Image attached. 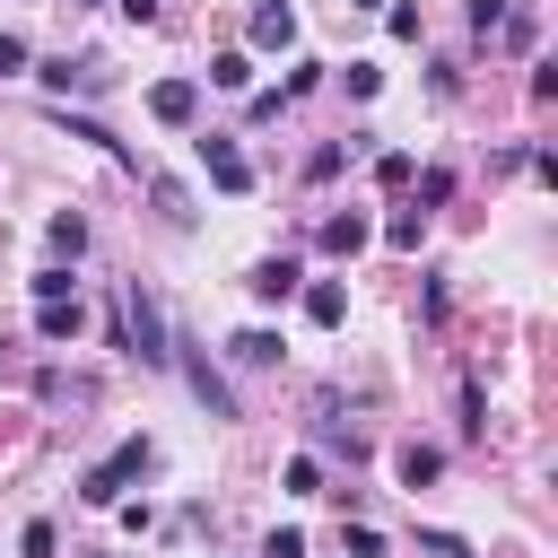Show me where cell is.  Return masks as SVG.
I'll return each mask as SVG.
<instances>
[{"instance_id": "obj_1", "label": "cell", "mask_w": 558, "mask_h": 558, "mask_svg": "<svg viewBox=\"0 0 558 558\" xmlns=\"http://www.w3.org/2000/svg\"><path fill=\"white\" fill-rule=\"evenodd\" d=\"M113 323H122V349H131L140 366H174V323L157 314V296H148L140 279L113 296Z\"/></svg>"}, {"instance_id": "obj_2", "label": "cell", "mask_w": 558, "mask_h": 558, "mask_svg": "<svg viewBox=\"0 0 558 558\" xmlns=\"http://www.w3.org/2000/svg\"><path fill=\"white\" fill-rule=\"evenodd\" d=\"M148 462H157V445H148V436H122V445H113L105 462H87L78 497H87V506H122V488H131V480H140Z\"/></svg>"}, {"instance_id": "obj_3", "label": "cell", "mask_w": 558, "mask_h": 558, "mask_svg": "<svg viewBox=\"0 0 558 558\" xmlns=\"http://www.w3.org/2000/svg\"><path fill=\"white\" fill-rule=\"evenodd\" d=\"M174 366H183V384H192V401L209 410V418H235V392H227V375L209 366V357H192V340L174 331Z\"/></svg>"}, {"instance_id": "obj_4", "label": "cell", "mask_w": 558, "mask_h": 558, "mask_svg": "<svg viewBox=\"0 0 558 558\" xmlns=\"http://www.w3.org/2000/svg\"><path fill=\"white\" fill-rule=\"evenodd\" d=\"M201 166H209V183H218V192H253V166H244V148H235L227 131H209V140H201Z\"/></svg>"}, {"instance_id": "obj_5", "label": "cell", "mask_w": 558, "mask_h": 558, "mask_svg": "<svg viewBox=\"0 0 558 558\" xmlns=\"http://www.w3.org/2000/svg\"><path fill=\"white\" fill-rule=\"evenodd\" d=\"M244 35H253V52H288V44H296V9H288V0H262V9L244 17Z\"/></svg>"}, {"instance_id": "obj_6", "label": "cell", "mask_w": 558, "mask_h": 558, "mask_svg": "<svg viewBox=\"0 0 558 558\" xmlns=\"http://www.w3.org/2000/svg\"><path fill=\"white\" fill-rule=\"evenodd\" d=\"M105 78H113V70H105L96 52H87V61H70V52H61V61H44V87H52V96H96Z\"/></svg>"}, {"instance_id": "obj_7", "label": "cell", "mask_w": 558, "mask_h": 558, "mask_svg": "<svg viewBox=\"0 0 558 558\" xmlns=\"http://www.w3.org/2000/svg\"><path fill=\"white\" fill-rule=\"evenodd\" d=\"M262 305H288L296 288H305V270H296V253H270V262H253V279H244Z\"/></svg>"}, {"instance_id": "obj_8", "label": "cell", "mask_w": 558, "mask_h": 558, "mask_svg": "<svg viewBox=\"0 0 558 558\" xmlns=\"http://www.w3.org/2000/svg\"><path fill=\"white\" fill-rule=\"evenodd\" d=\"M148 113H157V122H174V131H183V122H192V113H201V78H157V87H148Z\"/></svg>"}, {"instance_id": "obj_9", "label": "cell", "mask_w": 558, "mask_h": 558, "mask_svg": "<svg viewBox=\"0 0 558 558\" xmlns=\"http://www.w3.org/2000/svg\"><path fill=\"white\" fill-rule=\"evenodd\" d=\"M35 331H44V340H78V331H87L78 296H52V305H35Z\"/></svg>"}, {"instance_id": "obj_10", "label": "cell", "mask_w": 558, "mask_h": 558, "mask_svg": "<svg viewBox=\"0 0 558 558\" xmlns=\"http://www.w3.org/2000/svg\"><path fill=\"white\" fill-rule=\"evenodd\" d=\"M52 122H61V131H70V140H96V148H105V157H122V166H131V148H122V140H113V131H105V122H87V113H70V105H52Z\"/></svg>"}, {"instance_id": "obj_11", "label": "cell", "mask_w": 558, "mask_h": 558, "mask_svg": "<svg viewBox=\"0 0 558 558\" xmlns=\"http://www.w3.org/2000/svg\"><path fill=\"white\" fill-rule=\"evenodd\" d=\"M392 471H401V488H427V480L445 471V453H436V445H401V453H392Z\"/></svg>"}, {"instance_id": "obj_12", "label": "cell", "mask_w": 558, "mask_h": 558, "mask_svg": "<svg viewBox=\"0 0 558 558\" xmlns=\"http://www.w3.org/2000/svg\"><path fill=\"white\" fill-rule=\"evenodd\" d=\"M357 244H366V218H357V209H340V218H323V253H340V262H349Z\"/></svg>"}, {"instance_id": "obj_13", "label": "cell", "mask_w": 558, "mask_h": 558, "mask_svg": "<svg viewBox=\"0 0 558 558\" xmlns=\"http://www.w3.org/2000/svg\"><path fill=\"white\" fill-rule=\"evenodd\" d=\"M227 357H235V366H279V331H235Z\"/></svg>"}, {"instance_id": "obj_14", "label": "cell", "mask_w": 558, "mask_h": 558, "mask_svg": "<svg viewBox=\"0 0 558 558\" xmlns=\"http://www.w3.org/2000/svg\"><path fill=\"white\" fill-rule=\"evenodd\" d=\"M148 192H157V218H166V227H192V192H183L174 174H157Z\"/></svg>"}, {"instance_id": "obj_15", "label": "cell", "mask_w": 558, "mask_h": 558, "mask_svg": "<svg viewBox=\"0 0 558 558\" xmlns=\"http://www.w3.org/2000/svg\"><path fill=\"white\" fill-rule=\"evenodd\" d=\"M78 253H87V218L61 209V218H52V262H78Z\"/></svg>"}, {"instance_id": "obj_16", "label": "cell", "mask_w": 558, "mask_h": 558, "mask_svg": "<svg viewBox=\"0 0 558 558\" xmlns=\"http://www.w3.org/2000/svg\"><path fill=\"white\" fill-rule=\"evenodd\" d=\"M305 314H314V323H340V314H349V288H340V279H314V288H305Z\"/></svg>"}, {"instance_id": "obj_17", "label": "cell", "mask_w": 558, "mask_h": 558, "mask_svg": "<svg viewBox=\"0 0 558 558\" xmlns=\"http://www.w3.org/2000/svg\"><path fill=\"white\" fill-rule=\"evenodd\" d=\"M418 235H427V209H392L384 244H392V253H418Z\"/></svg>"}, {"instance_id": "obj_18", "label": "cell", "mask_w": 558, "mask_h": 558, "mask_svg": "<svg viewBox=\"0 0 558 558\" xmlns=\"http://www.w3.org/2000/svg\"><path fill=\"white\" fill-rule=\"evenodd\" d=\"M279 488H288V497H323V462H314V453H296V462L279 471Z\"/></svg>"}, {"instance_id": "obj_19", "label": "cell", "mask_w": 558, "mask_h": 558, "mask_svg": "<svg viewBox=\"0 0 558 558\" xmlns=\"http://www.w3.org/2000/svg\"><path fill=\"white\" fill-rule=\"evenodd\" d=\"M209 87H253V61H244V52H218V61H209Z\"/></svg>"}, {"instance_id": "obj_20", "label": "cell", "mask_w": 558, "mask_h": 558, "mask_svg": "<svg viewBox=\"0 0 558 558\" xmlns=\"http://www.w3.org/2000/svg\"><path fill=\"white\" fill-rule=\"evenodd\" d=\"M445 201H453V174H445V166H427V174H418V201H410V209H445Z\"/></svg>"}, {"instance_id": "obj_21", "label": "cell", "mask_w": 558, "mask_h": 558, "mask_svg": "<svg viewBox=\"0 0 558 558\" xmlns=\"http://www.w3.org/2000/svg\"><path fill=\"white\" fill-rule=\"evenodd\" d=\"M70 288H78L70 262H44V270H35V305H52V296H70Z\"/></svg>"}, {"instance_id": "obj_22", "label": "cell", "mask_w": 558, "mask_h": 558, "mask_svg": "<svg viewBox=\"0 0 558 558\" xmlns=\"http://www.w3.org/2000/svg\"><path fill=\"white\" fill-rule=\"evenodd\" d=\"M497 35H506L514 52H532V35H541V17H532V9H506V26H497Z\"/></svg>"}, {"instance_id": "obj_23", "label": "cell", "mask_w": 558, "mask_h": 558, "mask_svg": "<svg viewBox=\"0 0 558 558\" xmlns=\"http://www.w3.org/2000/svg\"><path fill=\"white\" fill-rule=\"evenodd\" d=\"M340 166H349V148H340V140H323V148H314V157H305V174H314V183H331V174H340Z\"/></svg>"}, {"instance_id": "obj_24", "label": "cell", "mask_w": 558, "mask_h": 558, "mask_svg": "<svg viewBox=\"0 0 558 558\" xmlns=\"http://www.w3.org/2000/svg\"><path fill=\"white\" fill-rule=\"evenodd\" d=\"M410 174H418V166H410V157H401V148H384V157H375V183H384V192H401V183H410Z\"/></svg>"}, {"instance_id": "obj_25", "label": "cell", "mask_w": 558, "mask_h": 558, "mask_svg": "<svg viewBox=\"0 0 558 558\" xmlns=\"http://www.w3.org/2000/svg\"><path fill=\"white\" fill-rule=\"evenodd\" d=\"M44 401H70V410H87V401H96V384H70V375H44Z\"/></svg>"}, {"instance_id": "obj_26", "label": "cell", "mask_w": 558, "mask_h": 558, "mask_svg": "<svg viewBox=\"0 0 558 558\" xmlns=\"http://www.w3.org/2000/svg\"><path fill=\"white\" fill-rule=\"evenodd\" d=\"M17 549H26V558H52V549H61V532H52V523H44V514H35V523H26V532H17Z\"/></svg>"}, {"instance_id": "obj_27", "label": "cell", "mask_w": 558, "mask_h": 558, "mask_svg": "<svg viewBox=\"0 0 558 558\" xmlns=\"http://www.w3.org/2000/svg\"><path fill=\"white\" fill-rule=\"evenodd\" d=\"M418 549H427V558H471V541H462V532H418Z\"/></svg>"}, {"instance_id": "obj_28", "label": "cell", "mask_w": 558, "mask_h": 558, "mask_svg": "<svg viewBox=\"0 0 558 558\" xmlns=\"http://www.w3.org/2000/svg\"><path fill=\"white\" fill-rule=\"evenodd\" d=\"M305 87H323V61H288V87L279 96H305Z\"/></svg>"}, {"instance_id": "obj_29", "label": "cell", "mask_w": 558, "mask_h": 558, "mask_svg": "<svg viewBox=\"0 0 558 558\" xmlns=\"http://www.w3.org/2000/svg\"><path fill=\"white\" fill-rule=\"evenodd\" d=\"M506 9H514V0H471V26H480V35H497V26H506Z\"/></svg>"}, {"instance_id": "obj_30", "label": "cell", "mask_w": 558, "mask_h": 558, "mask_svg": "<svg viewBox=\"0 0 558 558\" xmlns=\"http://www.w3.org/2000/svg\"><path fill=\"white\" fill-rule=\"evenodd\" d=\"M375 549H384V532L375 523H349V558H375Z\"/></svg>"}, {"instance_id": "obj_31", "label": "cell", "mask_w": 558, "mask_h": 558, "mask_svg": "<svg viewBox=\"0 0 558 558\" xmlns=\"http://www.w3.org/2000/svg\"><path fill=\"white\" fill-rule=\"evenodd\" d=\"M26 61H35V52H26V44H17V35H0V78H17V70H26Z\"/></svg>"}, {"instance_id": "obj_32", "label": "cell", "mask_w": 558, "mask_h": 558, "mask_svg": "<svg viewBox=\"0 0 558 558\" xmlns=\"http://www.w3.org/2000/svg\"><path fill=\"white\" fill-rule=\"evenodd\" d=\"M262 558H305V532H270V541H262Z\"/></svg>"}, {"instance_id": "obj_33", "label": "cell", "mask_w": 558, "mask_h": 558, "mask_svg": "<svg viewBox=\"0 0 558 558\" xmlns=\"http://www.w3.org/2000/svg\"><path fill=\"white\" fill-rule=\"evenodd\" d=\"M113 9H122L131 26H148V17H157V0H113Z\"/></svg>"}, {"instance_id": "obj_34", "label": "cell", "mask_w": 558, "mask_h": 558, "mask_svg": "<svg viewBox=\"0 0 558 558\" xmlns=\"http://www.w3.org/2000/svg\"><path fill=\"white\" fill-rule=\"evenodd\" d=\"M78 9H96V0H78Z\"/></svg>"}]
</instances>
